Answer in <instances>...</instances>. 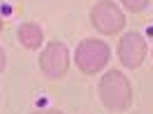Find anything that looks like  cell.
Wrapping results in <instances>:
<instances>
[{
	"instance_id": "obj_1",
	"label": "cell",
	"mask_w": 153,
	"mask_h": 114,
	"mask_svg": "<svg viewBox=\"0 0 153 114\" xmlns=\"http://www.w3.org/2000/svg\"><path fill=\"white\" fill-rule=\"evenodd\" d=\"M100 100L111 112H123L132 103V86L130 79L121 70H109L100 79Z\"/></svg>"
},
{
	"instance_id": "obj_2",
	"label": "cell",
	"mask_w": 153,
	"mask_h": 114,
	"mask_svg": "<svg viewBox=\"0 0 153 114\" xmlns=\"http://www.w3.org/2000/svg\"><path fill=\"white\" fill-rule=\"evenodd\" d=\"M109 56L111 51L107 47L102 40H81L76 44V51H74V61H76V68L84 72V75H95L100 72L102 68L109 63Z\"/></svg>"
},
{
	"instance_id": "obj_3",
	"label": "cell",
	"mask_w": 153,
	"mask_h": 114,
	"mask_svg": "<svg viewBox=\"0 0 153 114\" xmlns=\"http://www.w3.org/2000/svg\"><path fill=\"white\" fill-rule=\"evenodd\" d=\"M91 23L102 35H116L118 30H123L125 16L114 0H100V2H95V7L91 10Z\"/></svg>"
},
{
	"instance_id": "obj_4",
	"label": "cell",
	"mask_w": 153,
	"mask_h": 114,
	"mask_svg": "<svg viewBox=\"0 0 153 114\" xmlns=\"http://www.w3.org/2000/svg\"><path fill=\"white\" fill-rule=\"evenodd\" d=\"M67 68H70V51H67V47L63 42H51L39 54V70L49 79L65 77Z\"/></svg>"
},
{
	"instance_id": "obj_5",
	"label": "cell",
	"mask_w": 153,
	"mask_h": 114,
	"mask_svg": "<svg viewBox=\"0 0 153 114\" xmlns=\"http://www.w3.org/2000/svg\"><path fill=\"white\" fill-rule=\"evenodd\" d=\"M146 51H149V44H146V40H144L142 33H125L121 42H118V58H121V63L125 68H139L144 63V58H146Z\"/></svg>"
},
{
	"instance_id": "obj_6",
	"label": "cell",
	"mask_w": 153,
	"mask_h": 114,
	"mask_svg": "<svg viewBox=\"0 0 153 114\" xmlns=\"http://www.w3.org/2000/svg\"><path fill=\"white\" fill-rule=\"evenodd\" d=\"M16 38H19L21 47L26 49H37L44 40V33L39 28L37 23H21L19 30H16Z\"/></svg>"
},
{
	"instance_id": "obj_7",
	"label": "cell",
	"mask_w": 153,
	"mask_h": 114,
	"mask_svg": "<svg viewBox=\"0 0 153 114\" xmlns=\"http://www.w3.org/2000/svg\"><path fill=\"white\" fill-rule=\"evenodd\" d=\"M125 5V10H130L132 14H137V12H144L146 7H149V0H121Z\"/></svg>"
},
{
	"instance_id": "obj_8",
	"label": "cell",
	"mask_w": 153,
	"mask_h": 114,
	"mask_svg": "<svg viewBox=\"0 0 153 114\" xmlns=\"http://www.w3.org/2000/svg\"><path fill=\"white\" fill-rule=\"evenodd\" d=\"M5 65H7V56H5V51H2V47H0V72L5 70Z\"/></svg>"
},
{
	"instance_id": "obj_9",
	"label": "cell",
	"mask_w": 153,
	"mask_h": 114,
	"mask_svg": "<svg viewBox=\"0 0 153 114\" xmlns=\"http://www.w3.org/2000/svg\"><path fill=\"white\" fill-rule=\"evenodd\" d=\"M33 114H63L60 110H39V112H33Z\"/></svg>"
},
{
	"instance_id": "obj_10",
	"label": "cell",
	"mask_w": 153,
	"mask_h": 114,
	"mask_svg": "<svg viewBox=\"0 0 153 114\" xmlns=\"http://www.w3.org/2000/svg\"><path fill=\"white\" fill-rule=\"evenodd\" d=\"M2 26H5V23H2V19H0V33H2Z\"/></svg>"
}]
</instances>
